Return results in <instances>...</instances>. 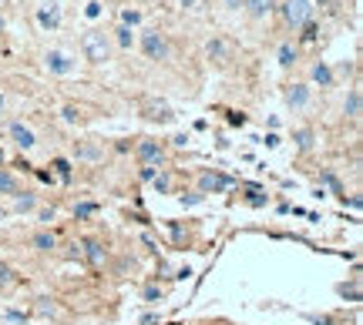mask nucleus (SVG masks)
Returning <instances> with one entry per match:
<instances>
[{
	"instance_id": "1",
	"label": "nucleus",
	"mask_w": 363,
	"mask_h": 325,
	"mask_svg": "<svg viewBox=\"0 0 363 325\" xmlns=\"http://www.w3.org/2000/svg\"><path fill=\"white\" fill-rule=\"evenodd\" d=\"M81 50H84V57H88L91 64H104L108 54H111V41H108L104 30H88V34L81 37Z\"/></svg>"
},
{
	"instance_id": "2",
	"label": "nucleus",
	"mask_w": 363,
	"mask_h": 325,
	"mask_svg": "<svg viewBox=\"0 0 363 325\" xmlns=\"http://www.w3.org/2000/svg\"><path fill=\"white\" fill-rule=\"evenodd\" d=\"M283 21L293 27V30H296V27H306L313 21V0H286Z\"/></svg>"
},
{
	"instance_id": "3",
	"label": "nucleus",
	"mask_w": 363,
	"mask_h": 325,
	"mask_svg": "<svg viewBox=\"0 0 363 325\" xmlns=\"http://www.w3.org/2000/svg\"><path fill=\"white\" fill-rule=\"evenodd\" d=\"M141 50H145L148 61H168V54H172L165 34H158V30H145L141 34Z\"/></svg>"
},
{
	"instance_id": "4",
	"label": "nucleus",
	"mask_w": 363,
	"mask_h": 325,
	"mask_svg": "<svg viewBox=\"0 0 363 325\" xmlns=\"http://www.w3.org/2000/svg\"><path fill=\"white\" fill-rule=\"evenodd\" d=\"M138 161H141V168H161V161H165V151L158 148V141H138Z\"/></svg>"
},
{
	"instance_id": "5",
	"label": "nucleus",
	"mask_w": 363,
	"mask_h": 325,
	"mask_svg": "<svg viewBox=\"0 0 363 325\" xmlns=\"http://www.w3.org/2000/svg\"><path fill=\"white\" fill-rule=\"evenodd\" d=\"M235 181L229 175H215V171H206L199 178V195H219V191H229Z\"/></svg>"
},
{
	"instance_id": "6",
	"label": "nucleus",
	"mask_w": 363,
	"mask_h": 325,
	"mask_svg": "<svg viewBox=\"0 0 363 325\" xmlns=\"http://www.w3.org/2000/svg\"><path fill=\"white\" fill-rule=\"evenodd\" d=\"M44 64H48V71H54V74H71V71H75V61H71L64 50H48Z\"/></svg>"
},
{
	"instance_id": "7",
	"label": "nucleus",
	"mask_w": 363,
	"mask_h": 325,
	"mask_svg": "<svg viewBox=\"0 0 363 325\" xmlns=\"http://www.w3.org/2000/svg\"><path fill=\"white\" fill-rule=\"evenodd\" d=\"M10 138H14V145H17L21 151H30L34 145H37L34 131H30L27 125H21V121H14V125H10Z\"/></svg>"
},
{
	"instance_id": "8",
	"label": "nucleus",
	"mask_w": 363,
	"mask_h": 325,
	"mask_svg": "<svg viewBox=\"0 0 363 325\" xmlns=\"http://www.w3.org/2000/svg\"><path fill=\"white\" fill-rule=\"evenodd\" d=\"M141 114H145L148 121H175V114H172V107H168L165 101H148V104L141 107Z\"/></svg>"
},
{
	"instance_id": "9",
	"label": "nucleus",
	"mask_w": 363,
	"mask_h": 325,
	"mask_svg": "<svg viewBox=\"0 0 363 325\" xmlns=\"http://www.w3.org/2000/svg\"><path fill=\"white\" fill-rule=\"evenodd\" d=\"M37 21H41L44 30H54V27L61 24V7H57V3H44V7L37 10Z\"/></svg>"
},
{
	"instance_id": "10",
	"label": "nucleus",
	"mask_w": 363,
	"mask_h": 325,
	"mask_svg": "<svg viewBox=\"0 0 363 325\" xmlns=\"http://www.w3.org/2000/svg\"><path fill=\"white\" fill-rule=\"evenodd\" d=\"M286 101H289V107H306L310 104V87L306 84H293L286 91Z\"/></svg>"
},
{
	"instance_id": "11",
	"label": "nucleus",
	"mask_w": 363,
	"mask_h": 325,
	"mask_svg": "<svg viewBox=\"0 0 363 325\" xmlns=\"http://www.w3.org/2000/svg\"><path fill=\"white\" fill-rule=\"evenodd\" d=\"M84 258L91 265H104V245L98 238H84Z\"/></svg>"
},
{
	"instance_id": "12",
	"label": "nucleus",
	"mask_w": 363,
	"mask_h": 325,
	"mask_svg": "<svg viewBox=\"0 0 363 325\" xmlns=\"http://www.w3.org/2000/svg\"><path fill=\"white\" fill-rule=\"evenodd\" d=\"M0 195H21L17 178L10 175V171H3V168H0Z\"/></svg>"
},
{
	"instance_id": "13",
	"label": "nucleus",
	"mask_w": 363,
	"mask_h": 325,
	"mask_svg": "<svg viewBox=\"0 0 363 325\" xmlns=\"http://www.w3.org/2000/svg\"><path fill=\"white\" fill-rule=\"evenodd\" d=\"M313 81H316L320 87H330V84H333V71L320 61V64H313Z\"/></svg>"
},
{
	"instance_id": "14",
	"label": "nucleus",
	"mask_w": 363,
	"mask_h": 325,
	"mask_svg": "<svg viewBox=\"0 0 363 325\" xmlns=\"http://www.w3.org/2000/svg\"><path fill=\"white\" fill-rule=\"evenodd\" d=\"M343 111H346V118H360V91H350V98H346V104H343Z\"/></svg>"
},
{
	"instance_id": "15",
	"label": "nucleus",
	"mask_w": 363,
	"mask_h": 325,
	"mask_svg": "<svg viewBox=\"0 0 363 325\" xmlns=\"http://www.w3.org/2000/svg\"><path fill=\"white\" fill-rule=\"evenodd\" d=\"M208 57H215L219 64H226V61H229V48H226L222 41H212V44H208Z\"/></svg>"
},
{
	"instance_id": "16",
	"label": "nucleus",
	"mask_w": 363,
	"mask_h": 325,
	"mask_svg": "<svg viewBox=\"0 0 363 325\" xmlns=\"http://www.w3.org/2000/svg\"><path fill=\"white\" fill-rule=\"evenodd\" d=\"M54 245H57V242H54V235H51V231H37V235H34V249L51 251Z\"/></svg>"
},
{
	"instance_id": "17",
	"label": "nucleus",
	"mask_w": 363,
	"mask_h": 325,
	"mask_svg": "<svg viewBox=\"0 0 363 325\" xmlns=\"http://www.w3.org/2000/svg\"><path fill=\"white\" fill-rule=\"evenodd\" d=\"M14 208H17V211H34V208H37V198H34V195H14Z\"/></svg>"
},
{
	"instance_id": "18",
	"label": "nucleus",
	"mask_w": 363,
	"mask_h": 325,
	"mask_svg": "<svg viewBox=\"0 0 363 325\" xmlns=\"http://www.w3.org/2000/svg\"><path fill=\"white\" fill-rule=\"evenodd\" d=\"M273 10V0H249V14L253 17H266Z\"/></svg>"
},
{
	"instance_id": "19",
	"label": "nucleus",
	"mask_w": 363,
	"mask_h": 325,
	"mask_svg": "<svg viewBox=\"0 0 363 325\" xmlns=\"http://www.w3.org/2000/svg\"><path fill=\"white\" fill-rule=\"evenodd\" d=\"M10 285H17V272L10 265H0V289H10Z\"/></svg>"
},
{
	"instance_id": "20",
	"label": "nucleus",
	"mask_w": 363,
	"mask_h": 325,
	"mask_svg": "<svg viewBox=\"0 0 363 325\" xmlns=\"http://www.w3.org/2000/svg\"><path fill=\"white\" fill-rule=\"evenodd\" d=\"M152 185H155L158 195H168V191H172V175H155L152 178Z\"/></svg>"
},
{
	"instance_id": "21",
	"label": "nucleus",
	"mask_w": 363,
	"mask_h": 325,
	"mask_svg": "<svg viewBox=\"0 0 363 325\" xmlns=\"http://www.w3.org/2000/svg\"><path fill=\"white\" fill-rule=\"evenodd\" d=\"M115 34H118V44H121L125 50H128L131 44H135V34H131V27H125V24H121L118 30H115Z\"/></svg>"
},
{
	"instance_id": "22",
	"label": "nucleus",
	"mask_w": 363,
	"mask_h": 325,
	"mask_svg": "<svg viewBox=\"0 0 363 325\" xmlns=\"http://www.w3.org/2000/svg\"><path fill=\"white\" fill-rule=\"evenodd\" d=\"M95 211H98V205H95V201H81L78 208H75V218H91Z\"/></svg>"
},
{
	"instance_id": "23",
	"label": "nucleus",
	"mask_w": 363,
	"mask_h": 325,
	"mask_svg": "<svg viewBox=\"0 0 363 325\" xmlns=\"http://www.w3.org/2000/svg\"><path fill=\"white\" fill-rule=\"evenodd\" d=\"M54 171H57V175L68 181V178H71V161H64V158H54Z\"/></svg>"
},
{
	"instance_id": "24",
	"label": "nucleus",
	"mask_w": 363,
	"mask_h": 325,
	"mask_svg": "<svg viewBox=\"0 0 363 325\" xmlns=\"http://www.w3.org/2000/svg\"><path fill=\"white\" fill-rule=\"evenodd\" d=\"M293 61H296V50L289 48V44H283V48H279V64H283V67H289Z\"/></svg>"
},
{
	"instance_id": "25",
	"label": "nucleus",
	"mask_w": 363,
	"mask_h": 325,
	"mask_svg": "<svg viewBox=\"0 0 363 325\" xmlns=\"http://www.w3.org/2000/svg\"><path fill=\"white\" fill-rule=\"evenodd\" d=\"M293 138H296V145H300V148L306 151L313 145V131H296V134H293Z\"/></svg>"
},
{
	"instance_id": "26",
	"label": "nucleus",
	"mask_w": 363,
	"mask_h": 325,
	"mask_svg": "<svg viewBox=\"0 0 363 325\" xmlns=\"http://www.w3.org/2000/svg\"><path fill=\"white\" fill-rule=\"evenodd\" d=\"M75 151H78V158H98V154H101V151L95 148V145H78Z\"/></svg>"
},
{
	"instance_id": "27",
	"label": "nucleus",
	"mask_w": 363,
	"mask_h": 325,
	"mask_svg": "<svg viewBox=\"0 0 363 325\" xmlns=\"http://www.w3.org/2000/svg\"><path fill=\"white\" fill-rule=\"evenodd\" d=\"M138 21H141V14H138V10H125V14H121V24H125V27H135Z\"/></svg>"
},
{
	"instance_id": "28",
	"label": "nucleus",
	"mask_w": 363,
	"mask_h": 325,
	"mask_svg": "<svg viewBox=\"0 0 363 325\" xmlns=\"http://www.w3.org/2000/svg\"><path fill=\"white\" fill-rule=\"evenodd\" d=\"M145 299H148V302L161 299V289H155V285H148V289H145Z\"/></svg>"
},
{
	"instance_id": "29",
	"label": "nucleus",
	"mask_w": 363,
	"mask_h": 325,
	"mask_svg": "<svg viewBox=\"0 0 363 325\" xmlns=\"http://www.w3.org/2000/svg\"><path fill=\"white\" fill-rule=\"evenodd\" d=\"M202 198H206V195H188V198H182V205H188V208H192V205H199Z\"/></svg>"
},
{
	"instance_id": "30",
	"label": "nucleus",
	"mask_w": 363,
	"mask_h": 325,
	"mask_svg": "<svg viewBox=\"0 0 363 325\" xmlns=\"http://www.w3.org/2000/svg\"><path fill=\"white\" fill-rule=\"evenodd\" d=\"M41 222H54V208H41Z\"/></svg>"
},
{
	"instance_id": "31",
	"label": "nucleus",
	"mask_w": 363,
	"mask_h": 325,
	"mask_svg": "<svg viewBox=\"0 0 363 325\" xmlns=\"http://www.w3.org/2000/svg\"><path fill=\"white\" fill-rule=\"evenodd\" d=\"M101 14V3H88V17H98Z\"/></svg>"
},
{
	"instance_id": "32",
	"label": "nucleus",
	"mask_w": 363,
	"mask_h": 325,
	"mask_svg": "<svg viewBox=\"0 0 363 325\" xmlns=\"http://www.w3.org/2000/svg\"><path fill=\"white\" fill-rule=\"evenodd\" d=\"M64 121H78V111L75 107H64Z\"/></svg>"
},
{
	"instance_id": "33",
	"label": "nucleus",
	"mask_w": 363,
	"mask_h": 325,
	"mask_svg": "<svg viewBox=\"0 0 363 325\" xmlns=\"http://www.w3.org/2000/svg\"><path fill=\"white\" fill-rule=\"evenodd\" d=\"M239 3H242V0H226V7H233V10L239 7Z\"/></svg>"
},
{
	"instance_id": "34",
	"label": "nucleus",
	"mask_w": 363,
	"mask_h": 325,
	"mask_svg": "<svg viewBox=\"0 0 363 325\" xmlns=\"http://www.w3.org/2000/svg\"><path fill=\"white\" fill-rule=\"evenodd\" d=\"M182 7H195V0H179Z\"/></svg>"
},
{
	"instance_id": "35",
	"label": "nucleus",
	"mask_w": 363,
	"mask_h": 325,
	"mask_svg": "<svg viewBox=\"0 0 363 325\" xmlns=\"http://www.w3.org/2000/svg\"><path fill=\"white\" fill-rule=\"evenodd\" d=\"M0 111H3V91H0Z\"/></svg>"
},
{
	"instance_id": "36",
	"label": "nucleus",
	"mask_w": 363,
	"mask_h": 325,
	"mask_svg": "<svg viewBox=\"0 0 363 325\" xmlns=\"http://www.w3.org/2000/svg\"><path fill=\"white\" fill-rule=\"evenodd\" d=\"M0 161H3V151H0Z\"/></svg>"
},
{
	"instance_id": "37",
	"label": "nucleus",
	"mask_w": 363,
	"mask_h": 325,
	"mask_svg": "<svg viewBox=\"0 0 363 325\" xmlns=\"http://www.w3.org/2000/svg\"><path fill=\"white\" fill-rule=\"evenodd\" d=\"M0 27H3V21H0Z\"/></svg>"
}]
</instances>
